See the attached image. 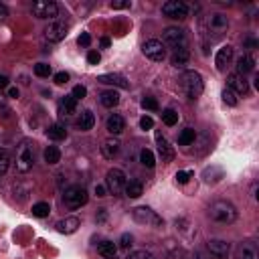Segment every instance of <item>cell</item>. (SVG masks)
<instances>
[{
	"mask_svg": "<svg viewBox=\"0 0 259 259\" xmlns=\"http://www.w3.org/2000/svg\"><path fill=\"white\" fill-rule=\"evenodd\" d=\"M178 87L186 100H197L205 89V83H203V77L199 71H184L178 79Z\"/></svg>",
	"mask_w": 259,
	"mask_h": 259,
	"instance_id": "obj_1",
	"label": "cell"
},
{
	"mask_svg": "<svg viewBox=\"0 0 259 259\" xmlns=\"http://www.w3.org/2000/svg\"><path fill=\"white\" fill-rule=\"evenodd\" d=\"M209 217L215 221V223H221V225H231L237 221V209L233 203L229 201H215L211 207H209Z\"/></svg>",
	"mask_w": 259,
	"mask_h": 259,
	"instance_id": "obj_2",
	"label": "cell"
},
{
	"mask_svg": "<svg viewBox=\"0 0 259 259\" xmlns=\"http://www.w3.org/2000/svg\"><path fill=\"white\" fill-rule=\"evenodd\" d=\"M16 170L18 172H28L32 168V164H35V154H32V144L28 140H22L16 148Z\"/></svg>",
	"mask_w": 259,
	"mask_h": 259,
	"instance_id": "obj_3",
	"label": "cell"
},
{
	"mask_svg": "<svg viewBox=\"0 0 259 259\" xmlns=\"http://www.w3.org/2000/svg\"><path fill=\"white\" fill-rule=\"evenodd\" d=\"M160 43L164 47L174 49V51H182V49H186V32L178 26H168V28H164V32H162Z\"/></svg>",
	"mask_w": 259,
	"mask_h": 259,
	"instance_id": "obj_4",
	"label": "cell"
},
{
	"mask_svg": "<svg viewBox=\"0 0 259 259\" xmlns=\"http://www.w3.org/2000/svg\"><path fill=\"white\" fill-rule=\"evenodd\" d=\"M87 190L83 186H69L67 190L63 192V201L69 209H79L87 203Z\"/></svg>",
	"mask_w": 259,
	"mask_h": 259,
	"instance_id": "obj_5",
	"label": "cell"
},
{
	"mask_svg": "<svg viewBox=\"0 0 259 259\" xmlns=\"http://www.w3.org/2000/svg\"><path fill=\"white\" fill-rule=\"evenodd\" d=\"M126 184H128V178H126L124 170H120V168H112V170H108V174H106V188H108L112 194H120V192H124Z\"/></svg>",
	"mask_w": 259,
	"mask_h": 259,
	"instance_id": "obj_6",
	"label": "cell"
},
{
	"mask_svg": "<svg viewBox=\"0 0 259 259\" xmlns=\"http://www.w3.org/2000/svg\"><path fill=\"white\" fill-rule=\"evenodd\" d=\"M32 14L37 18H43V20L55 18L59 14V4L53 2V0H37V2L32 4Z\"/></svg>",
	"mask_w": 259,
	"mask_h": 259,
	"instance_id": "obj_7",
	"label": "cell"
},
{
	"mask_svg": "<svg viewBox=\"0 0 259 259\" xmlns=\"http://www.w3.org/2000/svg\"><path fill=\"white\" fill-rule=\"evenodd\" d=\"M132 217L140 225H152V227H162V225H164V221H162L150 207H136Z\"/></svg>",
	"mask_w": 259,
	"mask_h": 259,
	"instance_id": "obj_8",
	"label": "cell"
},
{
	"mask_svg": "<svg viewBox=\"0 0 259 259\" xmlns=\"http://www.w3.org/2000/svg\"><path fill=\"white\" fill-rule=\"evenodd\" d=\"M162 14L168 18H174V20H182L188 14V6L182 0H168V2L162 4Z\"/></svg>",
	"mask_w": 259,
	"mask_h": 259,
	"instance_id": "obj_9",
	"label": "cell"
},
{
	"mask_svg": "<svg viewBox=\"0 0 259 259\" xmlns=\"http://www.w3.org/2000/svg\"><path fill=\"white\" fill-rule=\"evenodd\" d=\"M142 51H144V55H146L150 61H156V63H162V61L166 59V47L162 45L158 39L146 41L144 47H142Z\"/></svg>",
	"mask_w": 259,
	"mask_h": 259,
	"instance_id": "obj_10",
	"label": "cell"
},
{
	"mask_svg": "<svg viewBox=\"0 0 259 259\" xmlns=\"http://www.w3.org/2000/svg\"><path fill=\"white\" fill-rule=\"evenodd\" d=\"M67 30H69V24L63 22V20H53L49 22V26L45 28V39L51 41V43H59L67 37Z\"/></svg>",
	"mask_w": 259,
	"mask_h": 259,
	"instance_id": "obj_11",
	"label": "cell"
},
{
	"mask_svg": "<svg viewBox=\"0 0 259 259\" xmlns=\"http://www.w3.org/2000/svg\"><path fill=\"white\" fill-rule=\"evenodd\" d=\"M227 28H229V18H227L225 14L217 12V14H213V16L209 18V32H215L213 41H215V39H221L225 32H227Z\"/></svg>",
	"mask_w": 259,
	"mask_h": 259,
	"instance_id": "obj_12",
	"label": "cell"
},
{
	"mask_svg": "<svg viewBox=\"0 0 259 259\" xmlns=\"http://www.w3.org/2000/svg\"><path fill=\"white\" fill-rule=\"evenodd\" d=\"M227 87H229L235 95H249V81L243 77V75H237V73H231L227 75Z\"/></svg>",
	"mask_w": 259,
	"mask_h": 259,
	"instance_id": "obj_13",
	"label": "cell"
},
{
	"mask_svg": "<svg viewBox=\"0 0 259 259\" xmlns=\"http://www.w3.org/2000/svg\"><path fill=\"white\" fill-rule=\"evenodd\" d=\"M156 146H158V156L162 158V162L174 160V148L170 146V142L164 136H162V132H156Z\"/></svg>",
	"mask_w": 259,
	"mask_h": 259,
	"instance_id": "obj_14",
	"label": "cell"
},
{
	"mask_svg": "<svg viewBox=\"0 0 259 259\" xmlns=\"http://www.w3.org/2000/svg\"><path fill=\"white\" fill-rule=\"evenodd\" d=\"M207 249L215 259H227V255H229V251H231L229 243L223 241V239H209Z\"/></svg>",
	"mask_w": 259,
	"mask_h": 259,
	"instance_id": "obj_15",
	"label": "cell"
},
{
	"mask_svg": "<svg viewBox=\"0 0 259 259\" xmlns=\"http://www.w3.org/2000/svg\"><path fill=\"white\" fill-rule=\"evenodd\" d=\"M233 61V47L231 45H225L217 51V57H215V65L219 71H227V67L231 65Z\"/></svg>",
	"mask_w": 259,
	"mask_h": 259,
	"instance_id": "obj_16",
	"label": "cell"
},
{
	"mask_svg": "<svg viewBox=\"0 0 259 259\" xmlns=\"http://www.w3.org/2000/svg\"><path fill=\"white\" fill-rule=\"evenodd\" d=\"M235 259H259L257 245L251 241H241L235 247Z\"/></svg>",
	"mask_w": 259,
	"mask_h": 259,
	"instance_id": "obj_17",
	"label": "cell"
},
{
	"mask_svg": "<svg viewBox=\"0 0 259 259\" xmlns=\"http://www.w3.org/2000/svg\"><path fill=\"white\" fill-rule=\"evenodd\" d=\"M79 219L77 217H65V219H61L55 227H57V231L59 233H63V235H71V233H75L77 229H79Z\"/></svg>",
	"mask_w": 259,
	"mask_h": 259,
	"instance_id": "obj_18",
	"label": "cell"
},
{
	"mask_svg": "<svg viewBox=\"0 0 259 259\" xmlns=\"http://www.w3.org/2000/svg\"><path fill=\"white\" fill-rule=\"evenodd\" d=\"M100 83H106V85H114V87H120V89H128L130 83L124 75H118V73H106V75H100L97 77Z\"/></svg>",
	"mask_w": 259,
	"mask_h": 259,
	"instance_id": "obj_19",
	"label": "cell"
},
{
	"mask_svg": "<svg viewBox=\"0 0 259 259\" xmlns=\"http://www.w3.org/2000/svg\"><path fill=\"white\" fill-rule=\"evenodd\" d=\"M106 128H108V132L112 136H118V134H122L126 130V122H124V118L120 114H112L108 118V122H106Z\"/></svg>",
	"mask_w": 259,
	"mask_h": 259,
	"instance_id": "obj_20",
	"label": "cell"
},
{
	"mask_svg": "<svg viewBox=\"0 0 259 259\" xmlns=\"http://www.w3.org/2000/svg\"><path fill=\"white\" fill-rule=\"evenodd\" d=\"M77 112V100L73 95H65L59 102V114L61 116H73Z\"/></svg>",
	"mask_w": 259,
	"mask_h": 259,
	"instance_id": "obj_21",
	"label": "cell"
},
{
	"mask_svg": "<svg viewBox=\"0 0 259 259\" xmlns=\"http://www.w3.org/2000/svg\"><path fill=\"white\" fill-rule=\"evenodd\" d=\"M251 71H255V59L251 57V55H243V57H239L237 59V75H247V73H251Z\"/></svg>",
	"mask_w": 259,
	"mask_h": 259,
	"instance_id": "obj_22",
	"label": "cell"
},
{
	"mask_svg": "<svg viewBox=\"0 0 259 259\" xmlns=\"http://www.w3.org/2000/svg\"><path fill=\"white\" fill-rule=\"evenodd\" d=\"M95 126V116L91 110H83L79 114V120H77V128L81 130V132H89V130Z\"/></svg>",
	"mask_w": 259,
	"mask_h": 259,
	"instance_id": "obj_23",
	"label": "cell"
},
{
	"mask_svg": "<svg viewBox=\"0 0 259 259\" xmlns=\"http://www.w3.org/2000/svg\"><path fill=\"white\" fill-rule=\"evenodd\" d=\"M120 142L116 140V138H110V140H106L104 144H102V154L108 158V160H114L118 154H120Z\"/></svg>",
	"mask_w": 259,
	"mask_h": 259,
	"instance_id": "obj_24",
	"label": "cell"
},
{
	"mask_svg": "<svg viewBox=\"0 0 259 259\" xmlns=\"http://www.w3.org/2000/svg\"><path fill=\"white\" fill-rule=\"evenodd\" d=\"M97 251H100V255H104L106 259H116L118 255V245L114 241H102L100 245H97Z\"/></svg>",
	"mask_w": 259,
	"mask_h": 259,
	"instance_id": "obj_25",
	"label": "cell"
},
{
	"mask_svg": "<svg viewBox=\"0 0 259 259\" xmlns=\"http://www.w3.org/2000/svg\"><path fill=\"white\" fill-rule=\"evenodd\" d=\"M100 102H102V106H104V108H116V106L120 104V93H118V91H114V89L104 91V93H102V97H100Z\"/></svg>",
	"mask_w": 259,
	"mask_h": 259,
	"instance_id": "obj_26",
	"label": "cell"
},
{
	"mask_svg": "<svg viewBox=\"0 0 259 259\" xmlns=\"http://www.w3.org/2000/svg\"><path fill=\"white\" fill-rule=\"evenodd\" d=\"M47 136L51 138V140H65L67 138V130H65V126L63 124H53V126H49V130H47Z\"/></svg>",
	"mask_w": 259,
	"mask_h": 259,
	"instance_id": "obj_27",
	"label": "cell"
},
{
	"mask_svg": "<svg viewBox=\"0 0 259 259\" xmlns=\"http://www.w3.org/2000/svg\"><path fill=\"white\" fill-rule=\"evenodd\" d=\"M194 140H197V132H194L192 128H184L180 132V136H178L180 146H190V144H194Z\"/></svg>",
	"mask_w": 259,
	"mask_h": 259,
	"instance_id": "obj_28",
	"label": "cell"
},
{
	"mask_svg": "<svg viewBox=\"0 0 259 259\" xmlns=\"http://www.w3.org/2000/svg\"><path fill=\"white\" fill-rule=\"evenodd\" d=\"M188 59H190L188 49H182V51H174L170 63L174 65V67H184V65H188Z\"/></svg>",
	"mask_w": 259,
	"mask_h": 259,
	"instance_id": "obj_29",
	"label": "cell"
},
{
	"mask_svg": "<svg viewBox=\"0 0 259 259\" xmlns=\"http://www.w3.org/2000/svg\"><path fill=\"white\" fill-rule=\"evenodd\" d=\"M126 194L130 199H138V197H142V192H144V186L140 184V182H136V180H132V182H128L126 184Z\"/></svg>",
	"mask_w": 259,
	"mask_h": 259,
	"instance_id": "obj_30",
	"label": "cell"
},
{
	"mask_svg": "<svg viewBox=\"0 0 259 259\" xmlns=\"http://www.w3.org/2000/svg\"><path fill=\"white\" fill-rule=\"evenodd\" d=\"M45 162L47 164H57V162L61 160V150L57 148V146H49L47 150H45Z\"/></svg>",
	"mask_w": 259,
	"mask_h": 259,
	"instance_id": "obj_31",
	"label": "cell"
},
{
	"mask_svg": "<svg viewBox=\"0 0 259 259\" xmlns=\"http://www.w3.org/2000/svg\"><path fill=\"white\" fill-rule=\"evenodd\" d=\"M51 213V205L49 203H37V205H32V215H35L37 219H45L49 217Z\"/></svg>",
	"mask_w": 259,
	"mask_h": 259,
	"instance_id": "obj_32",
	"label": "cell"
},
{
	"mask_svg": "<svg viewBox=\"0 0 259 259\" xmlns=\"http://www.w3.org/2000/svg\"><path fill=\"white\" fill-rule=\"evenodd\" d=\"M203 178H205V182H219L221 178H223V170L221 168H207L205 172H203Z\"/></svg>",
	"mask_w": 259,
	"mask_h": 259,
	"instance_id": "obj_33",
	"label": "cell"
},
{
	"mask_svg": "<svg viewBox=\"0 0 259 259\" xmlns=\"http://www.w3.org/2000/svg\"><path fill=\"white\" fill-rule=\"evenodd\" d=\"M8 166H10V154H8V150L0 148V176L6 174Z\"/></svg>",
	"mask_w": 259,
	"mask_h": 259,
	"instance_id": "obj_34",
	"label": "cell"
},
{
	"mask_svg": "<svg viewBox=\"0 0 259 259\" xmlns=\"http://www.w3.org/2000/svg\"><path fill=\"white\" fill-rule=\"evenodd\" d=\"M162 122H164L166 126H174V124L178 122V114H176L172 108L162 110Z\"/></svg>",
	"mask_w": 259,
	"mask_h": 259,
	"instance_id": "obj_35",
	"label": "cell"
},
{
	"mask_svg": "<svg viewBox=\"0 0 259 259\" xmlns=\"http://www.w3.org/2000/svg\"><path fill=\"white\" fill-rule=\"evenodd\" d=\"M140 162H142L146 168H154V164H156L154 154H152L150 150H142V152H140Z\"/></svg>",
	"mask_w": 259,
	"mask_h": 259,
	"instance_id": "obj_36",
	"label": "cell"
},
{
	"mask_svg": "<svg viewBox=\"0 0 259 259\" xmlns=\"http://www.w3.org/2000/svg\"><path fill=\"white\" fill-rule=\"evenodd\" d=\"M223 102L227 104V106H231V108H235L237 106V95L229 89V87H225L223 89Z\"/></svg>",
	"mask_w": 259,
	"mask_h": 259,
	"instance_id": "obj_37",
	"label": "cell"
},
{
	"mask_svg": "<svg viewBox=\"0 0 259 259\" xmlns=\"http://www.w3.org/2000/svg\"><path fill=\"white\" fill-rule=\"evenodd\" d=\"M35 75H39V77H49V75H51V65H47V63H37V65H35Z\"/></svg>",
	"mask_w": 259,
	"mask_h": 259,
	"instance_id": "obj_38",
	"label": "cell"
},
{
	"mask_svg": "<svg viewBox=\"0 0 259 259\" xmlns=\"http://www.w3.org/2000/svg\"><path fill=\"white\" fill-rule=\"evenodd\" d=\"M126 259H154V255L146 249H138V251H132Z\"/></svg>",
	"mask_w": 259,
	"mask_h": 259,
	"instance_id": "obj_39",
	"label": "cell"
},
{
	"mask_svg": "<svg viewBox=\"0 0 259 259\" xmlns=\"http://www.w3.org/2000/svg\"><path fill=\"white\" fill-rule=\"evenodd\" d=\"M142 108L150 110V112H156L158 110V102L154 100V97H144V100H142Z\"/></svg>",
	"mask_w": 259,
	"mask_h": 259,
	"instance_id": "obj_40",
	"label": "cell"
},
{
	"mask_svg": "<svg viewBox=\"0 0 259 259\" xmlns=\"http://www.w3.org/2000/svg\"><path fill=\"white\" fill-rule=\"evenodd\" d=\"M132 243H134V237L130 235V233H124V235H122V239H120V247H122V249H130V247H132Z\"/></svg>",
	"mask_w": 259,
	"mask_h": 259,
	"instance_id": "obj_41",
	"label": "cell"
},
{
	"mask_svg": "<svg viewBox=\"0 0 259 259\" xmlns=\"http://www.w3.org/2000/svg\"><path fill=\"white\" fill-rule=\"evenodd\" d=\"M190 176H192L190 170H180V172H176V182L178 184H186L190 180Z\"/></svg>",
	"mask_w": 259,
	"mask_h": 259,
	"instance_id": "obj_42",
	"label": "cell"
},
{
	"mask_svg": "<svg viewBox=\"0 0 259 259\" xmlns=\"http://www.w3.org/2000/svg\"><path fill=\"white\" fill-rule=\"evenodd\" d=\"M71 95H73L75 100L79 102V100H83V97L87 95V89H85L83 85H75V87H73V93H71Z\"/></svg>",
	"mask_w": 259,
	"mask_h": 259,
	"instance_id": "obj_43",
	"label": "cell"
},
{
	"mask_svg": "<svg viewBox=\"0 0 259 259\" xmlns=\"http://www.w3.org/2000/svg\"><path fill=\"white\" fill-rule=\"evenodd\" d=\"M100 61H102V55L97 53V51H89V53H87V63H89V65H97Z\"/></svg>",
	"mask_w": 259,
	"mask_h": 259,
	"instance_id": "obj_44",
	"label": "cell"
},
{
	"mask_svg": "<svg viewBox=\"0 0 259 259\" xmlns=\"http://www.w3.org/2000/svg\"><path fill=\"white\" fill-rule=\"evenodd\" d=\"M69 81V73H65V71H59L57 75H55V83L57 85H65Z\"/></svg>",
	"mask_w": 259,
	"mask_h": 259,
	"instance_id": "obj_45",
	"label": "cell"
},
{
	"mask_svg": "<svg viewBox=\"0 0 259 259\" xmlns=\"http://www.w3.org/2000/svg\"><path fill=\"white\" fill-rule=\"evenodd\" d=\"M140 128H142V130H152V128H154V120H152L150 116H144V118L140 120Z\"/></svg>",
	"mask_w": 259,
	"mask_h": 259,
	"instance_id": "obj_46",
	"label": "cell"
},
{
	"mask_svg": "<svg viewBox=\"0 0 259 259\" xmlns=\"http://www.w3.org/2000/svg\"><path fill=\"white\" fill-rule=\"evenodd\" d=\"M77 43H79L81 47H89V45H91V37H89V32H81L79 39H77Z\"/></svg>",
	"mask_w": 259,
	"mask_h": 259,
	"instance_id": "obj_47",
	"label": "cell"
},
{
	"mask_svg": "<svg viewBox=\"0 0 259 259\" xmlns=\"http://www.w3.org/2000/svg\"><path fill=\"white\" fill-rule=\"evenodd\" d=\"M130 0H118V2H112V8H130Z\"/></svg>",
	"mask_w": 259,
	"mask_h": 259,
	"instance_id": "obj_48",
	"label": "cell"
},
{
	"mask_svg": "<svg viewBox=\"0 0 259 259\" xmlns=\"http://www.w3.org/2000/svg\"><path fill=\"white\" fill-rule=\"evenodd\" d=\"M8 16V8L2 4V2H0V20H4Z\"/></svg>",
	"mask_w": 259,
	"mask_h": 259,
	"instance_id": "obj_49",
	"label": "cell"
},
{
	"mask_svg": "<svg viewBox=\"0 0 259 259\" xmlns=\"http://www.w3.org/2000/svg\"><path fill=\"white\" fill-rule=\"evenodd\" d=\"M95 194H97V197H106V186L97 184V186H95Z\"/></svg>",
	"mask_w": 259,
	"mask_h": 259,
	"instance_id": "obj_50",
	"label": "cell"
},
{
	"mask_svg": "<svg viewBox=\"0 0 259 259\" xmlns=\"http://www.w3.org/2000/svg\"><path fill=\"white\" fill-rule=\"evenodd\" d=\"M8 87V77L6 75H0V89H4Z\"/></svg>",
	"mask_w": 259,
	"mask_h": 259,
	"instance_id": "obj_51",
	"label": "cell"
},
{
	"mask_svg": "<svg viewBox=\"0 0 259 259\" xmlns=\"http://www.w3.org/2000/svg\"><path fill=\"white\" fill-rule=\"evenodd\" d=\"M8 95H10V97H18V89H16V87H10V89H8Z\"/></svg>",
	"mask_w": 259,
	"mask_h": 259,
	"instance_id": "obj_52",
	"label": "cell"
},
{
	"mask_svg": "<svg viewBox=\"0 0 259 259\" xmlns=\"http://www.w3.org/2000/svg\"><path fill=\"white\" fill-rule=\"evenodd\" d=\"M192 259H205V255H203L201 251H194V255H192Z\"/></svg>",
	"mask_w": 259,
	"mask_h": 259,
	"instance_id": "obj_53",
	"label": "cell"
},
{
	"mask_svg": "<svg viewBox=\"0 0 259 259\" xmlns=\"http://www.w3.org/2000/svg\"><path fill=\"white\" fill-rule=\"evenodd\" d=\"M102 47H110V39H102Z\"/></svg>",
	"mask_w": 259,
	"mask_h": 259,
	"instance_id": "obj_54",
	"label": "cell"
}]
</instances>
